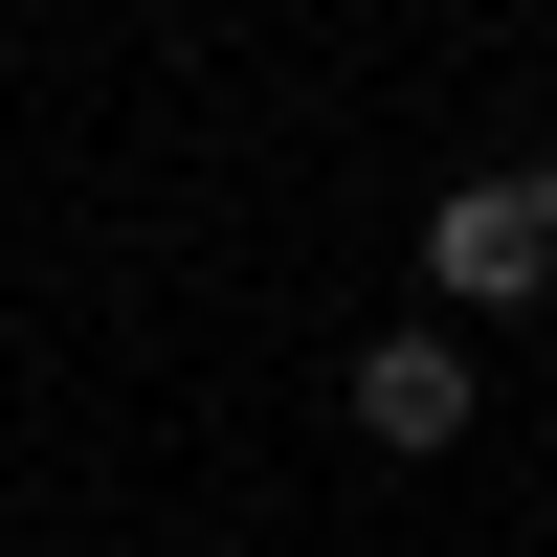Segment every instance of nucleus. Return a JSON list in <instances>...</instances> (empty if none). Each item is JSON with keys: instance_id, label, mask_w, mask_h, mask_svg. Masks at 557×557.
I'll return each mask as SVG.
<instances>
[{"instance_id": "nucleus-1", "label": "nucleus", "mask_w": 557, "mask_h": 557, "mask_svg": "<svg viewBox=\"0 0 557 557\" xmlns=\"http://www.w3.org/2000/svg\"><path fill=\"white\" fill-rule=\"evenodd\" d=\"M424 290L446 312H535L557 290V178H446L424 201Z\"/></svg>"}, {"instance_id": "nucleus-2", "label": "nucleus", "mask_w": 557, "mask_h": 557, "mask_svg": "<svg viewBox=\"0 0 557 557\" xmlns=\"http://www.w3.org/2000/svg\"><path fill=\"white\" fill-rule=\"evenodd\" d=\"M357 446H469V335H446V312L357 357Z\"/></svg>"}]
</instances>
